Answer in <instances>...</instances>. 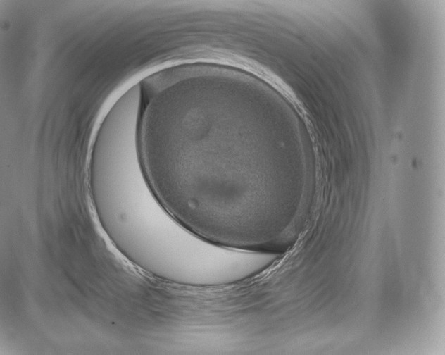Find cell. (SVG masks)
Listing matches in <instances>:
<instances>
[{
    "label": "cell",
    "instance_id": "obj_1",
    "mask_svg": "<svg viewBox=\"0 0 445 355\" xmlns=\"http://www.w3.org/2000/svg\"><path fill=\"white\" fill-rule=\"evenodd\" d=\"M96 199L102 223L116 246L165 280L217 286L242 281L263 269L260 252L217 244L181 223L161 202L139 163L108 170Z\"/></svg>",
    "mask_w": 445,
    "mask_h": 355
}]
</instances>
